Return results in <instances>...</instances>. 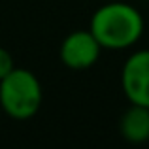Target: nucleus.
Wrapping results in <instances>:
<instances>
[{"label":"nucleus","mask_w":149,"mask_h":149,"mask_svg":"<svg viewBox=\"0 0 149 149\" xmlns=\"http://www.w3.org/2000/svg\"><path fill=\"white\" fill-rule=\"evenodd\" d=\"M13 68H15V62L11 53L6 47H0V79H4Z\"/></svg>","instance_id":"nucleus-6"},{"label":"nucleus","mask_w":149,"mask_h":149,"mask_svg":"<svg viewBox=\"0 0 149 149\" xmlns=\"http://www.w3.org/2000/svg\"><path fill=\"white\" fill-rule=\"evenodd\" d=\"M119 132L128 143H143L149 140V108L130 104L119 119Z\"/></svg>","instance_id":"nucleus-5"},{"label":"nucleus","mask_w":149,"mask_h":149,"mask_svg":"<svg viewBox=\"0 0 149 149\" xmlns=\"http://www.w3.org/2000/svg\"><path fill=\"white\" fill-rule=\"evenodd\" d=\"M121 87L130 104L149 108V49H138L125 61Z\"/></svg>","instance_id":"nucleus-3"},{"label":"nucleus","mask_w":149,"mask_h":149,"mask_svg":"<svg viewBox=\"0 0 149 149\" xmlns=\"http://www.w3.org/2000/svg\"><path fill=\"white\" fill-rule=\"evenodd\" d=\"M143 17L132 4L108 0L93 13L89 30L102 49L123 51L138 44L143 34Z\"/></svg>","instance_id":"nucleus-1"},{"label":"nucleus","mask_w":149,"mask_h":149,"mask_svg":"<svg viewBox=\"0 0 149 149\" xmlns=\"http://www.w3.org/2000/svg\"><path fill=\"white\" fill-rule=\"evenodd\" d=\"M42 100V83L30 70L15 66L4 79H0V108L11 119H32L40 111Z\"/></svg>","instance_id":"nucleus-2"},{"label":"nucleus","mask_w":149,"mask_h":149,"mask_svg":"<svg viewBox=\"0 0 149 149\" xmlns=\"http://www.w3.org/2000/svg\"><path fill=\"white\" fill-rule=\"evenodd\" d=\"M102 47L93 36L91 30H74L62 40L58 55L66 68L70 70H87L95 66L100 58Z\"/></svg>","instance_id":"nucleus-4"}]
</instances>
